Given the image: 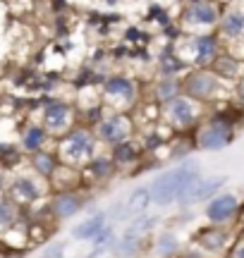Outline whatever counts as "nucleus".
I'll list each match as a JSON object with an SVG mask.
<instances>
[{"label":"nucleus","mask_w":244,"mask_h":258,"mask_svg":"<svg viewBox=\"0 0 244 258\" xmlns=\"http://www.w3.org/2000/svg\"><path fill=\"white\" fill-rule=\"evenodd\" d=\"M242 120V110H237L235 105H225V108H216L204 115V120L199 122V127L192 132L194 146L197 151H206V153H218L232 146Z\"/></svg>","instance_id":"1"},{"label":"nucleus","mask_w":244,"mask_h":258,"mask_svg":"<svg viewBox=\"0 0 244 258\" xmlns=\"http://www.w3.org/2000/svg\"><path fill=\"white\" fill-rule=\"evenodd\" d=\"M201 172V165H199L194 158H187V160H179L172 167L163 170L149 182L151 189V199H153V206L158 208H168V206H175L179 199V194L185 189L189 179L194 175Z\"/></svg>","instance_id":"2"},{"label":"nucleus","mask_w":244,"mask_h":258,"mask_svg":"<svg viewBox=\"0 0 244 258\" xmlns=\"http://www.w3.org/2000/svg\"><path fill=\"white\" fill-rule=\"evenodd\" d=\"M98 139H96L94 129L84 127V124H75L67 134L53 141V151H55L60 165L75 167V170H84V165L98 153Z\"/></svg>","instance_id":"3"},{"label":"nucleus","mask_w":244,"mask_h":258,"mask_svg":"<svg viewBox=\"0 0 244 258\" xmlns=\"http://www.w3.org/2000/svg\"><path fill=\"white\" fill-rule=\"evenodd\" d=\"M31 110L38 112L36 122L46 129L50 139H60L75 124H79L77 105H72L65 98H57V96H41L38 101L31 103Z\"/></svg>","instance_id":"4"},{"label":"nucleus","mask_w":244,"mask_h":258,"mask_svg":"<svg viewBox=\"0 0 244 258\" xmlns=\"http://www.w3.org/2000/svg\"><path fill=\"white\" fill-rule=\"evenodd\" d=\"M204 115L206 108L187 98L185 93L158 108V120L168 129H172V134H192L199 127V122L204 120Z\"/></svg>","instance_id":"5"},{"label":"nucleus","mask_w":244,"mask_h":258,"mask_svg":"<svg viewBox=\"0 0 244 258\" xmlns=\"http://www.w3.org/2000/svg\"><path fill=\"white\" fill-rule=\"evenodd\" d=\"M98 96L108 110L130 112L132 105L139 101V82L125 72H110L98 86Z\"/></svg>","instance_id":"6"},{"label":"nucleus","mask_w":244,"mask_h":258,"mask_svg":"<svg viewBox=\"0 0 244 258\" xmlns=\"http://www.w3.org/2000/svg\"><path fill=\"white\" fill-rule=\"evenodd\" d=\"M182 93L206 108V105L218 103L223 98L225 82L220 77H216L211 70H194V67H189L187 74L182 77Z\"/></svg>","instance_id":"7"},{"label":"nucleus","mask_w":244,"mask_h":258,"mask_svg":"<svg viewBox=\"0 0 244 258\" xmlns=\"http://www.w3.org/2000/svg\"><path fill=\"white\" fill-rule=\"evenodd\" d=\"M187 48L177 46V55L194 70H211V64L216 62V57L223 53L220 38L216 31H199L187 36Z\"/></svg>","instance_id":"8"},{"label":"nucleus","mask_w":244,"mask_h":258,"mask_svg":"<svg viewBox=\"0 0 244 258\" xmlns=\"http://www.w3.org/2000/svg\"><path fill=\"white\" fill-rule=\"evenodd\" d=\"M5 196L17 206L19 211H29L38 201H43V199L50 196V186H48V182L38 179L36 175H31L29 170L27 172H15L10 177Z\"/></svg>","instance_id":"9"},{"label":"nucleus","mask_w":244,"mask_h":258,"mask_svg":"<svg viewBox=\"0 0 244 258\" xmlns=\"http://www.w3.org/2000/svg\"><path fill=\"white\" fill-rule=\"evenodd\" d=\"M94 134L98 144L108 151L115 144H122L127 139H134V122H132L130 112H108L103 120L94 127Z\"/></svg>","instance_id":"10"},{"label":"nucleus","mask_w":244,"mask_h":258,"mask_svg":"<svg viewBox=\"0 0 244 258\" xmlns=\"http://www.w3.org/2000/svg\"><path fill=\"white\" fill-rule=\"evenodd\" d=\"M89 194H84L82 189H65V191H50L48 196V208L55 222H67L77 218L79 213L86 211L89 206Z\"/></svg>","instance_id":"11"},{"label":"nucleus","mask_w":244,"mask_h":258,"mask_svg":"<svg viewBox=\"0 0 244 258\" xmlns=\"http://www.w3.org/2000/svg\"><path fill=\"white\" fill-rule=\"evenodd\" d=\"M242 199L232 191H220L216 199L204 203V218L208 225H218V227H230L237 222V213H239Z\"/></svg>","instance_id":"12"},{"label":"nucleus","mask_w":244,"mask_h":258,"mask_svg":"<svg viewBox=\"0 0 244 258\" xmlns=\"http://www.w3.org/2000/svg\"><path fill=\"white\" fill-rule=\"evenodd\" d=\"M220 15H223V10H220L216 0H201L197 5H185L182 8L177 24L182 27V31L185 29H211L218 27Z\"/></svg>","instance_id":"13"},{"label":"nucleus","mask_w":244,"mask_h":258,"mask_svg":"<svg viewBox=\"0 0 244 258\" xmlns=\"http://www.w3.org/2000/svg\"><path fill=\"white\" fill-rule=\"evenodd\" d=\"M232 230L230 227H218V225H206L194 234V246L201 253L216 256V253H225L232 246Z\"/></svg>","instance_id":"14"},{"label":"nucleus","mask_w":244,"mask_h":258,"mask_svg":"<svg viewBox=\"0 0 244 258\" xmlns=\"http://www.w3.org/2000/svg\"><path fill=\"white\" fill-rule=\"evenodd\" d=\"M216 34L220 38V43H239V41H244V8L232 5V8L223 10Z\"/></svg>","instance_id":"15"},{"label":"nucleus","mask_w":244,"mask_h":258,"mask_svg":"<svg viewBox=\"0 0 244 258\" xmlns=\"http://www.w3.org/2000/svg\"><path fill=\"white\" fill-rule=\"evenodd\" d=\"M19 148H22V153L24 156H34V153H38V151H43V148H48V144H50V137H48V132L41 124H38L36 120H29L24 127H22V132H19Z\"/></svg>","instance_id":"16"},{"label":"nucleus","mask_w":244,"mask_h":258,"mask_svg":"<svg viewBox=\"0 0 244 258\" xmlns=\"http://www.w3.org/2000/svg\"><path fill=\"white\" fill-rule=\"evenodd\" d=\"M57 167H60V160H57L53 146H48V148H43V151H38V153L27 158V170L31 175H36L38 179H43V182H50V179H53V175L57 172Z\"/></svg>","instance_id":"17"},{"label":"nucleus","mask_w":244,"mask_h":258,"mask_svg":"<svg viewBox=\"0 0 244 258\" xmlns=\"http://www.w3.org/2000/svg\"><path fill=\"white\" fill-rule=\"evenodd\" d=\"M108 156L113 158V163L117 170H134V167L144 160L139 141H134V139H127V141H122V144L110 146L108 148Z\"/></svg>","instance_id":"18"},{"label":"nucleus","mask_w":244,"mask_h":258,"mask_svg":"<svg viewBox=\"0 0 244 258\" xmlns=\"http://www.w3.org/2000/svg\"><path fill=\"white\" fill-rule=\"evenodd\" d=\"M82 175H84L89 182H94V184H103V182H110V179L117 175V167H115L113 158L108 156V151H105V153H96V156L86 163L84 170H82Z\"/></svg>","instance_id":"19"},{"label":"nucleus","mask_w":244,"mask_h":258,"mask_svg":"<svg viewBox=\"0 0 244 258\" xmlns=\"http://www.w3.org/2000/svg\"><path fill=\"white\" fill-rule=\"evenodd\" d=\"M108 213L105 211H96L91 213V215H86V218H82V220L77 222L75 227H72V239L75 241H89L94 239L98 232L103 230L105 225H108Z\"/></svg>","instance_id":"20"},{"label":"nucleus","mask_w":244,"mask_h":258,"mask_svg":"<svg viewBox=\"0 0 244 258\" xmlns=\"http://www.w3.org/2000/svg\"><path fill=\"white\" fill-rule=\"evenodd\" d=\"M151 253H156V258H179L182 241H179L177 232L163 230L158 234H153V239H151Z\"/></svg>","instance_id":"21"},{"label":"nucleus","mask_w":244,"mask_h":258,"mask_svg":"<svg viewBox=\"0 0 244 258\" xmlns=\"http://www.w3.org/2000/svg\"><path fill=\"white\" fill-rule=\"evenodd\" d=\"M227 179H230L227 175L201 177V182H199V186H197V191H194V196H192V203H189V208H192V206H197V203H208L211 199H216L218 194L225 189Z\"/></svg>","instance_id":"22"},{"label":"nucleus","mask_w":244,"mask_h":258,"mask_svg":"<svg viewBox=\"0 0 244 258\" xmlns=\"http://www.w3.org/2000/svg\"><path fill=\"white\" fill-rule=\"evenodd\" d=\"M160 225V215L156 213H139V215H134L127 220L125 225V234H130V237H153V230Z\"/></svg>","instance_id":"23"},{"label":"nucleus","mask_w":244,"mask_h":258,"mask_svg":"<svg viewBox=\"0 0 244 258\" xmlns=\"http://www.w3.org/2000/svg\"><path fill=\"white\" fill-rule=\"evenodd\" d=\"M211 72L220 77L223 82H237L242 77V60L230 53H220L216 57V62L211 64Z\"/></svg>","instance_id":"24"},{"label":"nucleus","mask_w":244,"mask_h":258,"mask_svg":"<svg viewBox=\"0 0 244 258\" xmlns=\"http://www.w3.org/2000/svg\"><path fill=\"white\" fill-rule=\"evenodd\" d=\"M177 96H182V79H156L151 86V103H156V108Z\"/></svg>","instance_id":"25"},{"label":"nucleus","mask_w":244,"mask_h":258,"mask_svg":"<svg viewBox=\"0 0 244 258\" xmlns=\"http://www.w3.org/2000/svg\"><path fill=\"white\" fill-rule=\"evenodd\" d=\"M27 156L22 153L17 141H0V170L3 172H17L24 167Z\"/></svg>","instance_id":"26"},{"label":"nucleus","mask_w":244,"mask_h":258,"mask_svg":"<svg viewBox=\"0 0 244 258\" xmlns=\"http://www.w3.org/2000/svg\"><path fill=\"white\" fill-rule=\"evenodd\" d=\"M151 206H153V199H151L149 184L134 186V189L130 191V196L125 199V211H127V215H130V218L139 215V213H146Z\"/></svg>","instance_id":"27"},{"label":"nucleus","mask_w":244,"mask_h":258,"mask_svg":"<svg viewBox=\"0 0 244 258\" xmlns=\"http://www.w3.org/2000/svg\"><path fill=\"white\" fill-rule=\"evenodd\" d=\"M115 239H117V234H115V225H113V222H108L103 230H101L94 239L89 241V244H91V251H89V256H86V258H101V253H105V251L113 249Z\"/></svg>","instance_id":"28"},{"label":"nucleus","mask_w":244,"mask_h":258,"mask_svg":"<svg viewBox=\"0 0 244 258\" xmlns=\"http://www.w3.org/2000/svg\"><path fill=\"white\" fill-rule=\"evenodd\" d=\"M139 148H141V153H144V156H156L160 148H168V137H165V134H160L156 127H151V129H146V132L141 134Z\"/></svg>","instance_id":"29"},{"label":"nucleus","mask_w":244,"mask_h":258,"mask_svg":"<svg viewBox=\"0 0 244 258\" xmlns=\"http://www.w3.org/2000/svg\"><path fill=\"white\" fill-rule=\"evenodd\" d=\"M22 213L24 211H19L8 196H0V234H5V232H10L15 225H19Z\"/></svg>","instance_id":"30"},{"label":"nucleus","mask_w":244,"mask_h":258,"mask_svg":"<svg viewBox=\"0 0 244 258\" xmlns=\"http://www.w3.org/2000/svg\"><path fill=\"white\" fill-rule=\"evenodd\" d=\"M65 251H67L65 241H50V244H46L41 249L38 258H65Z\"/></svg>","instance_id":"31"},{"label":"nucleus","mask_w":244,"mask_h":258,"mask_svg":"<svg viewBox=\"0 0 244 258\" xmlns=\"http://www.w3.org/2000/svg\"><path fill=\"white\" fill-rule=\"evenodd\" d=\"M146 19L153 22V24H160V29L165 27V24H170V15H168V10L163 8V5H151Z\"/></svg>","instance_id":"32"},{"label":"nucleus","mask_w":244,"mask_h":258,"mask_svg":"<svg viewBox=\"0 0 244 258\" xmlns=\"http://www.w3.org/2000/svg\"><path fill=\"white\" fill-rule=\"evenodd\" d=\"M235 108L244 112V74L237 79V86H235Z\"/></svg>","instance_id":"33"},{"label":"nucleus","mask_w":244,"mask_h":258,"mask_svg":"<svg viewBox=\"0 0 244 258\" xmlns=\"http://www.w3.org/2000/svg\"><path fill=\"white\" fill-rule=\"evenodd\" d=\"M227 258H244V241H237L230 246V251H227Z\"/></svg>","instance_id":"34"},{"label":"nucleus","mask_w":244,"mask_h":258,"mask_svg":"<svg viewBox=\"0 0 244 258\" xmlns=\"http://www.w3.org/2000/svg\"><path fill=\"white\" fill-rule=\"evenodd\" d=\"M50 5H53V12H55L57 17H63V15L67 12V8H70L67 0H50Z\"/></svg>","instance_id":"35"},{"label":"nucleus","mask_w":244,"mask_h":258,"mask_svg":"<svg viewBox=\"0 0 244 258\" xmlns=\"http://www.w3.org/2000/svg\"><path fill=\"white\" fill-rule=\"evenodd\" d=\"M15 253H17V251H12L10 246H5V244H0V258H17Z\"/></svg>","instance_id":"36"},{"label":"nucleus","mask_w":244,"mask_h":258,"mask_svg":"<svg viewBox=\"0 0 244 258\" xmlns=\"http://www.w3.org/2000/svg\"><path fill=\"white\" fill-rule=\"evenodd\" d=\"M8 182H10V177L5 172H0V196H5V191H8Z\"/></svg>","instance_id":"37"},{"label":"nucleus","mask_w":244,"mask_h":258,"mask_svg":"<svg viewBox=\"0 0 244 258\" xmlns=\"http://www.w3.org/2000/svg\"><path fill=\"white\" fill-rule=\"evenodd\" d=\"M235 239H237V241H244V222H242V225H237V232H235Z\"/></svg>","instance_id":"38"},{"label":"nucleus","mask_w":244,"mask_h":258,"mask_svg":"<svg viewBox=\"0 0 244 258\" xmlns=\"http://www.w3.org/2000/svg\"><path fill=\"white\" fill-rule=\"evenodd\" d=\"M242 222H244V201L239 206V213H237V225H242Z\"/></svg>","instance_id":"39"},{"label":"nucleus","mask_w":244,"mask_h":258,"mask_svg":"<svg viewBox=\"0 0 244 258\" xmlns=\"http://www.w3.org/2000/svg\"><path fill=\"white\" fill-rule=\"evenodd\" d=\"M185 5H197V3H201V0H182Z\"/></svg>","instance_id":"40"},{"label":"nucleus","mask_w":244,"mask_h":258,"mask_svg":"<svg viewBox=\"0 0 244 258\" xmlns=\"http://www.w3.org/2000/svg\"><path fill=\"white\" fill-rule=\"evenodd\" d=\"M65 258H70V256H65Z\"/></svg>","instance_id":"41"},{"label":"nucleus","mask_w":244,"mask_h":258,"mask_svg":"<svg viewBox=\"0 0 244 258\" xmlns=\"http://www.w3.org/2000/svg\"><path fill=\"white\" fill-rule=\"evenodd\" d=\"M0 172H3V170H0Z\"/></svg>","instance_id":"42"}]
</instances>
